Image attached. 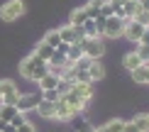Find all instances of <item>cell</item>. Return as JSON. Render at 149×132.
<instances>
[{"label":"cell","mask_w":149,"mask_h":132,"mask_svg":"<svg viewBox=\"0 0 149 132\" xmlns=\"http://www.w3.org/2000/svg\"><path fill=\"white\" fill-rule=\"evenodd\" d=\"M17 71H20V76L22 78H27V81H39L44 73H49V61L44 59H39L34 52L29 54V56H24V59L20 61V66H17Z\"/></svg>","instance_id":"1"},{"label":"cell","mask_w":149,"mask_h":132,"mask_svg":"<svg viewBox=\"0 0 149 132\" xmlns=\"http://www.w3.org/2000/svg\"><path fill=\"white\" fill-rule=\"evenodd\" d=\"M24 15V3L22 0H5L0 5V20L3 22H17Z\"/></svg>","instance_id":"2"},{"label":"cell","mask_w":149,"mask_h":132,"mask_svg":"<svg viewBox=\"0 0 149 132\" xmlns=\"http://www.w3.org/2000/svg\"><path fill=\"white\" fill-rule=\"evenodd\" d=\"M78 44L83 47V56H88V59H103V54H105L103 37H83Z\"/></svg>","instance_id":"3"},{"label":"cell","mask_w":149,"mask_h":132,"mask_svg":"<svg viewBox=\"0 0 149 132\" xmlns=\"http://www.w3.org/2000/svg\"><path fill=\"white\" fill-rule=\"evenodd\" d=\"M122 32H125V17H120V15H110L108 20H105L103 37H108V39H117V37H122Z\"/></svg>","instance_id":"4"},{"label":"cell","mask_w":149,"mask_h":132,"mask_svg":"<svg viewBox=\"0 0 149 132\" xmlns=\"http://www.w3.org/2000/svg\"><path fill=\"white\" fill-rule=\"evenodd\" d=\"M59 37H61V42H66V44H76L81 42L86 37L83 32V24H64V27H59Z\"/></svg>","instance_id":"5"},{"label":"cell","mask_w":149,"mask_h":132,"mask_svg":"<svg viewBox=\"0 0 149 132\" xmlns=\"http://www.w3.org/2000/svg\"><path fill=\"white\" fill-rule=\"evenodd\" d=\"M39 98H42V96H37V93H20V98H17V103H15L17 112H22V115H27L29 110H34V108H37V103H39Z\"/></svg>","instance_id":"6"},{"label":"cell","mask_w":149,"mask_h":132,"mask_svg":"<svg viewBox=\"0 0 149 132\" xmlns=\"http://www.w3.org/2000/svg\"><path fill=\"white\" fill-rule=\"evenodd\" d=\"M144 27H147V24H142L137 20H125V32H122V37H125L127 42L137 44L139 37H142V32H144Z\"/></svg>","instance_id":"7"},{"label":"cell","mask_w":149,"mask_h":132,"mask_svg":"<svg viewBox=\"0 0 149 132\" xmlns=\"http://www.w3.org/2000/svg\"><path fill=\"white\" fill-rule=\"evenodd\" d=\"M17 98H20V91H17V83L10 78H3V98H0V103H10L15 105Z\"/></svg>","instance_id":"8"},{"label":"cell","mask_w":149,"mask_h":132,"mask_svg":"<svg viewBox=\"0 0 149 132\" xmlns=\"http://www.w3.org/2000/svg\"><path fill=\"white\" fill-rule=\"evenodd\" d=\"M37 115L39 117H44V120H54V112H56V103H49V100H42L39 98V103H37Z\"/></svg>","instance_id":"9"},{"label":"cell","mask_w":149,"mask_h":132,"mask_svg":"<svg viewBox=\"0 0 149 132\" xmlns=\"http://www.w3.org/2000/svg\"><path fill=\"white\" fill-rule=\"evenodd\" d=\"M86 71H88V76H91L93 83H98V81H103V78H105V66L100 64V59H93V61H91V66L86 68Z\"/></svg>","instance_id":"10"},{"label":"cell","mask_w":149,"mask_h":132,"mask_svg":"<svg viewBox=\"0 0 149 132\" xmlns=\"http://www.w3.org/2000/svg\"><path fill=\"white\" fill-rule=\"evenodd\" d=\"M69 91L73 93V96L83 98V100H91L93 98V83H71Z\"/></svg>","instance_id":"11"},{"label":"cell","mask_w":149,"mask_h":132,"mask_svg":"<svg viewBox=\"0 0 149 132\" xmlns=\"http://www.w3.org/2000/svg\"><path fill=\"white\" fill-rule=\"evenodd\" d=\"M132 73V81L134 83H144V86H149V64L144 61V64H139L134 71H130Z\"/></svg>","instance_id":"12"},{"label":"cell","mask_w":149,"mask_h":132,"mask_svg":"<svg viewBox=\"0 0 149 132\" xmlns=\"http://www.w3.org/2000/svg\"><path fill=\"white\" fill-rule=\"evenodd\" d=\"M122 127H125V120L115 117V120H108V122H103L100 127H95L93 132H122Z\"/></svg>","instance_id":"13"},{"label":"cell","mask_w":149,"mask_h":132,"mask_svg":"<svg viewBox=\"0 0 149 132\" xmlns=\"http://www.w3.org/2000/svg\"><path fill=\"white\" fill-rule=\"evenodd\" d=\"M59 78H61V76H56L54 71H49V73H44V76L37 81V83H39L42 91H49V88H56V86H59Z\"/></svg>","instance_id":"14"},{"label":"cell","mask_w":149,"mask_h":132,"mask_svg":"<svg viewBox=\"0 0 149 132\" xmlns=\"http://www.w3.org/2000/svg\"><path fill=\"white\" fill-rule=\"evenodd\" d=\"M34 54L39 56V59H44V61H49L54 56V47H49V44L42 39V42H37V47H34Z\"/></svg>","instance_id":"15"},{"label":"cell","mask_w":149,"mask_h":132,"mask_svg":"<svg viewBox=\"0 0 149 132\" xmlns=\"http://www.w3.org/2000/svg\"><path fill=\"white\" fill-rule=\"evenodd\" d=\"M139 64H144V61L139 59V54H137V52H127V54H125V59H122V66H125L127 71H134Z\"/></svg>","instance_id":"16"},{"label":"cell","mask_w":149,"mask_h":132,"mask_svg":"<svg viewBox=\"0 0 149 132\" xmlns=\"http://www.w3.org/2000/svg\"><path fill=\"white\" fill-rule=\"evenodd\" d=\"M88 17H91V15H88V8H86V5H81V8H76V10L71 12L69 22H71V24H83Z\"/></svg>","instance_id":"17"},{"label":"cell","mask_w":149,"mask_h":132,"mask_svg":"<svg viewBox=\"0 0 149 132\" xmlns=\"http://www.w3.org/2000/svg\"><path fill=\"white\" fill-rule=\"evenodd\" d=\"M15 115H17V108H15V105H10V103H0V120L10 122Z\"/></svg>","instance_id":"18"},{"label":"cell","mask_w":149,"mask_h":132,"mask_svg":"<svg viewBox=\"0 0 149 132\" xmlns=\"http://www.w3.org/2000/svg\"><path fill=\"white\" fill-rule=\"evenodd\" d=\"M81 56H83V47H81L78 42H76V44H69V52H66V59H69L71 64H73V61H78Z\"/></svg>","instance_id":"19"},{"label":"cell","mask_w":149,"mask_h":132,"mask_svg":"<svg viewBox=\"0 0 149 132\" xmlns=\"http://www.w3.org/2000/svg\"><path fill=\"white\" fill-rule=\"evenodd\" d=\"M83 32H86V37H103L100 29L95 27V20H93V17H88V20L83 22Z\"/></svg>","instance_id":"20"},{"label":"cell","mask_w":149,"mask_h":132,"mask_svg":"<svg viewBox=\"0 0 149 132\" xmlns=\"http://www.w3.org/2000/svg\"><path fill=\"white\" fill-rule=\"evenodd\" d=\"M44 42L49 44V47H54V49H56L59 44H61V37H59V29H49V32L44 34Z\"/></svg>","instance_id":"21"},{"label":"cell","mask_w":149,"mask_h":132,"mask_svg":"<svg viewBox=\"0 0 149 132\" xmlns=\"http://www.w3.org/2000/svg\"><path fill=\"white\" fill-rule=\"evenodd\" d=\"M59 98H61L59 88H49V91H42V100H49V103H56Z\"/></svg>","instance_id":"22"},{"label":"cell","mask_w":149,"mask_h":132,"mask_svg":"<svg viewBox=\"0 0 149 132\" xmlns=\"http://www.w3.org/2000/svg\"><path fill=\"white\" fill-rule=\"evenodd\" d=\"M132 120H134V125L139 127V132H149V117H147V115H134Z\"/></svg>","instance_id":"23"},{"label":"cell","mask_w":149,"mask_h":132,"mask_svg":"<svg viewBox=\"0 0 149 132\" xmlns=\"http://www.w3.org/2000/svg\"><path fill=\"white\" fill-rule=\"evenodd\" d=\"M134 52L139 54L142 61H149V44H139V42H137V44H134Z\"/></svg>","instance_id":"24"},{"label":"cell","mask_w":149,"mask_h":132,"mask_svg":"<svg viewBox=\"0 0 149 132\" xmlns=\"http://www.w3.org/2000/svg\"><path fill=\"white\" fill-rule=\"evenodd\" d=\"M17 132H37V127H34V125L29 122V120H24L20 127H17Z\"/></svg>","instance_id":"25"},{"label":"cell","mask_w":149,"mask_h":132,"mask_svg":"<svg viewBox=\"0 0 149 132\" xmlns=\"http://www.w3.org/2000/svg\"><path fill=\"white\" fill-rule=\"evenodd\" d=\"M122 132H139V127L134 125V120H125V127H122Z\"/></svg>","instance_id":"26"},{"label":"cell","mask_w":149,"mask_h":132,"mask_svg":"<svg viewBox=\"0 0 149 132\" xmlns=\"http://www.w3.org/2000/svg\"><path fill=\"white\" fill-rule=\"evenodd\" d=\"M139 44H149V27H144V32L139 37Z\"/></svg>","instance_id":"27"},{"label":"cell","mask_w":149,"mask_h":132,"mask_svg":"<svg viewBox=\"0 0 149 132\" xmlns=\"http://www.w3.org/2000/svg\"><path fill=\"white\" fill-rule=\"evenodd\" d=\"M56 52H59V54H66V52H69V44H66V42H61L59 47H56Z\"/></svg>","instance_id":"28"},{"label":"cell","mask_w":149,"mask_h":132,"mask_svg":"<svg viewBox=\"0 0 149 132\" xmlns=\"http://www.w3.org/2000/svg\"><path fill=\"white\" fill-rule=\"evenodd\" d=\"M0 132H17V127H15V125H10V122H8V125H5V127L0 130Z\"/></svg>","instance_id":"29"},{"label":"cell","mask_w":149,"mask_h":132,"mask_svg":"<svg viewBox=\"0 0 149 132\" xmlns=\"http://www.w3.org/2000/svg\"><path fill=\"white\" fill-rule=\"evenodd\" d=\"M0 98H3V81H0Z\"/></svg>","instance_id":"30"},{"label":"cell","mask_w":149,"mask_h":132,"mask_svg":"<svg viewBox=\"0 0 149 132\" xmlns=\"http://www.w3.org/2000/svg\"><path fill=\"white\" fill-rule=\"evenodd\" d=\"M81 132H93V130H91V127H86V130H81Z\"/></svg>","instance_id":"31"},{"label":"cell","mask_w":149,"mask_h":132,"mask_svg":"<svg viewBox=\"0 0 149 132\" xmlns=\"http://www.w3.org/2000/svg\"><path fill=\"white\" fill-rule=\"evenodd\" d=\"M147 117H149V112H147Z\"/></svg>","instance_id":"32"},{"label":"cell","mask_w":149,"mask_h":132,"mask_svg":"<svg viewBox=\"0 0 149 132\" xmlns=\"http://www.w3.org/2000/svg\"><path fill=\"white\" fill-rule=\"evenodd\" d=\"M147 12H149V10H147Z\"/></svg>","instance_id":"33"}]
</instances>
